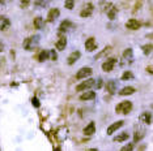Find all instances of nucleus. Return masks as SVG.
Wrapping results in <instances>:
<instances>
[{
  "label": "nucleus",
  "mask_w": 153,
  "mask_h": 151,
  "mask_svg": "<svg viewBox=\"0 0 153 151\" xmlns=\"http://www.w3.org/2000/svg\"><path fill=\"white\" fill-rule=\"evenodd\" d=\"M131 109H132V103L131 102H128V100L122 102V103H119L118 106L115 107L116 113H123V115H127Z\"/></svg>",
  "instance_id": "f257e3e1"
},
{
  "label": "nucleus",
  "mask_w": 153,
  "mask_h": 151,
  "mask_svg": "<svg viewBox=\"0 0 153 151\" xmlns=\"http://www.w3.org/2000/svg\"><path fill=\"white\" fill-rule=\"evenodd\" d=\"M37 44H38V36H30V38L25 39L24 48L28 49V51H32V49H34V47H37Z\"/></svg>",
  "instance_id": "f03ea898"
},
{
  "label": "nucleus",
  "mask_w": 153,
  "mask_h": 151,
  "mask_svg": "<svg viewBox=\"0 0 153 151\" xmlns=\"http://www.w3.org/2000/svg\"><path fill=\"white\" fill-rule=\"evenodd\" d=\"M94 83H96V80H93V78H89V80H87V81H84V82L80 83V85L76 87V90H77V91L87 90V89L93 87V86H94Z\"/></svg>",
  "instance_id": "7ed1b4c3"
},
{
  "label": "nucleus",
  "mask_w": 153,
  "mask_h": 151,
  "mask_svg": "<svg viewBox=\"0 0 153 151\" xmlns=\"http://www.w3.org/2000/svg\"><path fill=\"white\" fill-rule=\"evenodd\" d=\"M93 73V70H92V68H81V69L77 72V74H76V78L77 80H82V78H87V77H89L90 74Z\"/></svg>",
  "instance_id": "20e7f679"
},
{
  "label": "nucleus",
  "mask_w": 153,
  "mask_h": 151,
  "mask_svg": "<svg viewBox=\"0 0 153 151\" xmlns=\"http://www.w3.org/2000/svg\"><path fill=\"white\" fill-rule=\"evenodd\" d=\"M116 60L115 59H109L107 61H105L102 64V69L105 70V72H111V70L114 69V65H115Z\"/></svg>",
  "instance_id": "39448f33"
},
{
  "label": "nucleus",
  "mask_w": 153,
  "mask_h": 151,
  "mask_svg": "<svg viewBox=\"0 0 153 151\" xmlns=\"http://www.w3.org/2000/svg\"><path fill=\"white\" fill-rule=\"evenodd\" d=\"M85 48H87V51H89V52L94 51V49L97 48V42H96V39L94 38L87 39V42H85Z\"/></svg>",
  "instance_id": "423d86ee"
},
{
  "label": "nucleus",
  "mask_w": 153,
  "mask_h": 151,
  "mask_svg": "<svg viewBox=\"0 0 153 151\" xmlns=\"http://www.w3.org/2000/svg\"><path fill=\"white\" fill-rule=\"evenodd\" d=\"M123 124H124L123 120H119V121L114 122L113 125H110V126L107 128V134H109V135L113 134V133H114V132H116V130H118L120 126H123Z\"/></svg>",
  "instance_id": "0eeeda50"
},
{
  "label": "nucleus",
  "mask_w": 153,
  "mask_h": 151,
  "mask_svg": "<svg viewBox=\"0 0 153 151\" xmlns=\"http://www.w3.org/2000/svg\"><path fill=\"white\" fill-rule=\"evenodd\" d=\"M126 27L131 29V30H137L140 27V22L137 20H135V18H131V20H128L126 22Z\"/></svg>",
  "instance_id": "6e6552de"
},
{
  "label": "nucleus",
  "mask_w": 153,
  "mask_h": 151,
  "mask_svg": "<svg viewBox=\"0 0 153 151\" xmlns=\"http://www.w3.org/2000/svg\"><path fill=\"white\" fill-rule=\"evenodd\" d=\"M59 14H60L59 9L54 8V9H51L50 12H48V14H47V21H48V22H53V21H55L56 18L59 17Z\"/></svg>",
  "instance_id": "1a4fd4ad"
},
{
  "label": "nucleus",
  "mask_w": 153,
  "mask_h": 151,
  "mask_svg": "<svg viewBox=\"0 0 153 151\" xmlns=\"http://www.w3.org/2000/svg\"><path fill=\"white\" fill-rule=\"evenodd\" d=\"M80 56H81V54H80L79 51H73V52H72V54L68 56V64H69V65L75 64V62H76L77 60L80 59Z\"/></svg>",
  "instance_id": "9d476101"
},
{
  "label": "nucleus",
  "mask_w": 153,
  "mask_h": 151,
  "mask_svg": "<svg viewBox=\"0 0 153 151\" xmlns=\"http://www.w3.org/2000/svg\"><path fill=\"white\" fill-rule=\"evenodd\" d=\"M9 26H11V22L8 18L4 16H0V30H7Z\"/></svg>",
  "instance_id": "9b49d317"
},
{
  "label": "nucleus",
  "mask_w": 153,
  "mask_h": 151,
  "mask_svg": "<svg viewBox=\"0 0 153 151\" xmlns=\"http://www.w3.org/2000/svg\"><path fill=\"white\" fill-rule=\"evenodd\" d=\"M93 8H94V7H93V4H90V3H89V4H88L87 7L81 10L80 16H81V17H89V16L92 14V12H93Z\"/></svg>",
  "instance_id": "f8f14e48"
},
{
  "label": "nucleus",
  "mask_w": 153,
  "mask_h": 151,
  "mask_svg": "<svg viewBox=\"0 0 153 151\" xmlns=\"http://www.w3.org/2000/svg\"><path fill=\"white\" fill-rule=\"evenodd\" d=\"M56 48L59 49V51H63L64 48H66V46H67V39H66V36H60L59 38V40L56 42Z\"/></svg>",
  "instance_id": "ddd939ff"
},
{
  "label": "nucleus",
  "mask_w": 153,
  "mask_h": 151,
  "mask_svg": "<svg viewBox=\"0 0 153 151\" xmlns=\"http://www.w3.org/2000/svg\"><path fill=\"white\" fill-rule=\"evenodd\" d=\"M94 132H96V124L94 122H90L89 125H87V126L84 128V134L85 135H92Z\"/></svg>",
  "instance_id": "4468645a"
},
{
  "label": "nucleus",
  "mask_w": 153,
  "mask_h": 151,
  "mask_svg": "<svg viewBox=\"0 0 153 151\" xmlns=\"http://www.w3.org/2000/svg\"><path fill=\"white\" fill-rule=\"evenodd\" d=\"M94 98H96L94 91H87V93L80 95V99H81V100H92V99H94Z\"/></svg>",
  "instance_id": "2eb2a0df"
},
{
  "label": "nucleus",
  "mask_w": 153,
  "mask_h": 151,
  "mask_svg": "<svg viewBox=\"0 0 153 151\" xmlns=\"http://www.w3.org/2000/svg\"><path fill=\"white\" fill-rule=\"evenodd\" d=\"M140 121L145 122V124H150V122H152V115H150V112H144V113L140 116Z\"/></svg>",
  "instance_id": "dca6fc26"
},
{
  "label": "nucleus",
  "mask_w": 153,
  "mask_h": 151,
  "mask_svg": "<svg viewBox=\"0 0 153 151\" xmlns=\"http://www.w3.org/2000/svg\"><path fill=\"white\" fill-rule=\"evenodd\" d=\"M135 93V89L132 87V86H126V87H123L120 91H119V94L120 95H131V94H134Z\"/></svg>",
  "instance_id": "f3484780"
},
{
  "label": "nucleus",
  "mask_w": 153,
  "mask_h": 151,
  "mask_svg": "<svg viewBox=\"0 0 153 151\" xmlns=\"http://www.w3.org/2000/svg\"><path fill=\"white\" fill-rule=\"evenodd\" d=\"M145 135V129H143V128H140L139 130H136L135 132V135H134V141L135 142H137V141H140L143 137Z\"/></svg>",
  "instance_id": "a211bd4d"
},
{
  "label": "nucleus",
  "mask_w": 153,
  "mask_h": 151,
  "mask_svg": "<svg viewBox=\"0 0 153 151\" xmlns=\"http://www.w3.org/2000/svg\"><path fill=\"white\" fill-rule=\"evenodd\" d=\"M106 89H107V91L110 94H114L116 90V82L115 81H109L107 85H106Z\"/></svg>",
  "instance_id": "6ab92c4d"
},
{
  "label": "nucleus",
  "mask_w": 153,
  "mask_h": 151,
  "mask_svg": "<svg viewBox=\"0 0 153 151\" xmlns=\"http://www.w3.org/2000/svg\"><path fill=\"white\" fill-rule=\"evenodd\" d=\"M72 26H73V25H72V22H71V21L66 20V21H63V22L60 23L59 29H60V31H66V30H68V29H71Z\"/></svg>",
  "instance_id": "aec40b11"
},
{
  "label": "nucleus",
  "mask_w": 153,
  "mask_h": 151,
  "mask_svg": "<svg viewBox=\"0 0 153 151\" xmlns=\"http://www.w3.org/2000/svg\"><path fill=\"white\" fill-rule=\"evenodd\" d=\"M116 13H118V8H116V7H110V8H109L107 16H109V18H110V20H114V18H115Z\"/></svg>",
  "instance_id": "412c9836"
},
{
  "label": "nucleus",
  "mask_w": 153,
  "mask_h": 151,
  "mask_svg": "<svg viewBox=\"0 0 153 151\" xmlns=\"http://www.w3.org/2000/svg\"><path fill=\"white\" fill-rule=\"evenodd\" d=\"M126 139H128V133H122V134L114 137V142H123Z\"/></svg>",
  "instance_id": "4be33fe9"
},
{
  "label": "nucleus",
  "mask_w": 153,
  "mask_h": 151,
  "mask_svg": "<svg viewBox=\"0 0 153 151\" xmlns=\"http://www.w3.org/2000/svg\"><path fill=\"white\" fill-rule=\"evenodd\" d=\"M110 51H111V47H110V46L105 47V48H103L102 51L100 52V54H97V55H96V60H97V59H101V57H102V56H105V55H107Z\"/></svg>",
  "instance_id": "5701e85b"
},
{
  "label": "nucleus",
  "mask_w": 153,
  "mask_h": 151,
  "mask_svg": "<svg viewBox=\"0 0 153 151\" xmlns=\"http://www.w3.org/2000/svg\"><path fill=\"white\" fill-rule=\"evenodd\" d=\"M42 25H43V18L42 17H35L34 18V26L37 29H41L42 27Z\"/></svg>",
  "instance_id": "b1692460"
},
{
  "label": "nucleus",
  "mask_w": 153,
  "mask_h": 151,
  "mask_svg": "<svg viewBox=\"0 0 153 151\" xmlns=\"http://www.w3.org/2000/svg\"><path fill=\"white\" fill-rule=\"evenodd\" d=\"M47 57H48L47 51H41L39 55H38V60H39V61H45V60H47Z\"/></svg>",
  "instance_id": "393cba45"
},
{
  "label": "nucleus",
  "mask_w": 153,
  "mask_h": 151,
  "mask_svg": "<svg viewBox=\"0 0 153 151\" xmlns=\"http://www.w3.org/2000/svg\"><path fill=\"white\" fill-rule=\"evenodd\" d=\"M143 52H144L145 55H149V54H152V43H149V44H145V46H143Z\"/></svg>",
  "instance_id": "a878e982"
},
{
  "label": "nucleus",
  "mask_w": 153,
  "mask_h": 151,
  "mask_svg": "<svg viewBox=\"0 0 153 151\" xmlns=\"http://www.w3.org/2000/svg\"><path fill=\"white\" fill-rule=\"evenodd\" d=\"M123 57H124V59H131V57H132V49L127 48L126 51H124V54H123Z\"/></svg>",
  "instance_id": "bb28decb"
},
{
  "label": "nucleus",
  "mask_w": 153,
  "mask_h": 151,
  "mask_svg": "<svg viewBox=\"0 0 153 151\" xmlns=\"http://www.w3.org/2000/svg\"><path fill=\"white\" fill-rule=\"evenodd\" d=\"M132 150H134V143H128V145L123 146L120 148V151H132Z\"/></svg>",
  "instance_id": "cd10ccee"
},
{
  "label": "nucleus",
  "mask_w": 153,
  "mask_h": 151,
  "mask_svg": "<svg viewBox=\"0 0 153 151\" xmlns=\"http://www.w3.org/2000/svg\"><path fill=\"white\" fill-rule=\"evenodd\" d=\"M64 7H66L67 9H73L75 3L73 1H66V3H64Z\"/></svg>",
  "instance_id": "c85d7f7f"
},
{
  "label": "nucleus",
  "mask_w": 153,
  "mask_h": 151,
  "mask_svg": "<svg viewBox=\"0 0 153 151\" xmlns=\"http://www.w3.org/2000/svg\"><path fill=\"white\" fill-rule=\"evenodd\" d=\"M50 57H51V60H54V61H55L56 59H58V55H56V52H55V49H51L50 51Z\"/></svg>",
  "instance_id": "c756f323"
},
{
  "label": "nucleus",
  "mask_w": 153,
  "mask_h": 151,
  "mask_svg": "<svg viewBox=\"0 0 153 151\" xmlns=\"http://www.w3.org/2000/svg\"><path fill=\"white\" fill-rule=\"evenodd\" d=\"M134 76H132L131 72H126L123 76H122V80H129V78H132Z\"/></svg>",
  "instance_id": "7c9ffc66"
},
{
  "label": "nucleus",
  "mask_w": 153,
  "mask_h": 151,
  "mask_svg": "<svg viewBox=\"0 0 153 151\" xmlns=\"http://www.w3.org/2000/svg\"><path fill=\"white\" fill-rule=\"evenodd\" d=\"M33 106H34V107H37V108H38V107H39V102H38V99L37 98H33Z\"/></svg>",
  "instance_id": "2f4dec72"
},
{
  "label": "nucleus",
  "mask_w": 153,
  "mask_h": 151,
  "mask_svg": "<svg viewBox=\"0 0 153 151\" xmlns=\"http://www.w3.org/2000/svg\"><path fill=\"white\" fill-rule=\"evenodd\" d=\"M94 86H97V87L100 89L101 86H102V80H98V82H96V83H94Z\"/></svg>",
  "instance_id": "473e14b6"
},
{
  "label": "nucleus",
  "mask_w": 153,
  "mask_h": 151,
  "mask_svg": "<svg viewBox=\"0 0 153 151\" xmlns=\"http://www.w3.org/2000/svg\"><path fill=\"white\" fill-rule=\"evenodd\" d=\"M35 5H42L43 7V5H46V1H37L35 3Z\"/></svg>",
  "instance_id": "72a5a7b5"
},
{
  "label": "nucleus",
  "mask_w": 153,
  "mask_h": 151,
  "mask_svg": "<svg viewBox=\"0 0 153 151\" xmlns=\"http://www.w3.org/2000/svg\"><path fill=\"white\" fill-rule=\"evenodd\" d=\"M29 5V1H21V7H28Z\"/></svg>",
  "instance_id": "f704fd0d"
},
{
  "label": "nucleus",
  "mask_w": 153,
  "mask_h": 151,
  "mask_svg": "<svg viewBox=\"0 0 153 151\" xmlns=\"http://www.w3.org/2000/svg\"><path fill=\"white\" fill-rule=\"evenodd\" d=\"M4 51V46H3V43L0 42V52H3Z\"/></svg>",
  "instance_id": "c9c22d12"
},
{
  "label": "nucleus",
  "mask_w": 153,
  "mask_h": 151,
  "mask_svg": "<svg viewBox=\"0 0 153 151\" xmlns=\"http://www.w3.org/2000/svg\"><path fill=\"white\" fill-rule=\"evenodd\" d=\"M147 70H148V73H149V74H152V67H148Z\"/></svg>",
  "instance_id": "e433bc0d"
},
{
  "label": "nucleus",
  "mask_w": 153,
  "mask_h": 151,
  "mask_svg": "<svg viewBox=\"0 0 153 151\" xmlns=\"http://www.w3.org/2000/svg\"><path fill=\"white\" fill-rule=\"evenodd\" d=\"M87 151H97L96 148H90V150H87Z\"/></svg>",
  "instance_id": "4c0bfd02"
}]
</instances>
